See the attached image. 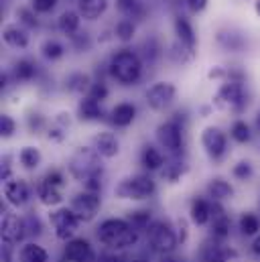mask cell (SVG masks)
I'll use <instances>...</instances> for the list:
<instances>
[{
	"instance_id": "c3c4849f",
	"label": "cell",
	"mask_w": 260,
	"mask_h": 262,
	"mask_svg": "<svg viewBox=\"0 0 260 262\" xmlns=\"http://www.w3.org/2000/svg\"><path fill=\"white\" fill-rule=\"evenodd\" d=\"M10 171H12V169H10V159L4 157V159H2V171H0V177H2L4 183L10 181Z\"/></svg>"
},
{
	"instance_id": "7dc6e473",
	"label": "cell",
	"mask_w": 260,
	"mask_h": 262,
	"mask_svg": "<svg viewBox=\"0 0 260 262\" xmlns=\"http://www.w3.org/2000/svg\"><path fill=\"white\" fill-rule=\"evenodd\" d=\"M187 2V8L191 10V12H203L205 10V6H207V0H185Z\"/></svg>"
},
{
	"instance_id": "d6986e66",
	"label": "cell",
	"mask_w": 260,
	"mask_h": 262,
	"mask_svg": "<svg viewBox=\"0 0 260 262\" xmlns=\"http://www.w3.org/2000/svg\"><path fill=\"white\" fill-rule=\"evenodd\" d=\"M191 222L195 226H205L207 222H211V203L205 199H195L191 203Z\"/></svg>"
},
{
	"instance_id": "9f6ffc18",
	"label": "cell",
	"mask_w": 260,
	"mask_h": 262,
	"mask_svg": "<svg viewBox=\"0 0 260 262\" xmlns=\"http://www.w3.org/2000/svg\"><path fill=\"white\" fill-rule=\"evenodd\" d=\"M130 262H148V260H144V258H134V260H130Z\"/></svg>"
},
{
	"instance_id": "8d00e7d4",
	"label": "cell",
	"mask_w": 260,
	"mask_h": 262,
	"mask_svg": "<svg viewBox=\"0 0 260 262\" xmlns=\"http://www.w3.org/2000/svg\"><path fill=\"white\" fill-rule=\"evenodd\" d=\"M232 138L236 140V142H240V144H244V142H248L250 140V136H252V132H250V126L244 122V120H236L234 124H232Z\"/></svg>"
},
{
	"instance_id": "52a82bcc",
	"label": "cell",
	"mask_w": 260,
	"mask_h": 262,
	"mask_svg": "<svg viewBox=\"0 0 260 262\" xmlns=\"http://www.w3.org/2000/svg\"><path fill=\"white\" fill-rule=\"evenodd\" d=\"M175 85L171 81H159L155 85H150L146 90V104L153 108V110H165L173 100H175Z\"/></svg>"
},
{
	"instance_id": "836d02e7",
	"label": "cell",
	"mask_w": 260,
	"mask_h": 262,
	"mask_svg": "<svg viewBox=\"0 0 260 262\" xmlns=\"http://www.w3.org/2000/svg\"><path fill=\"white\" fill-rule=\"evenodd\" d=\"M41 51H43V57H45V59H49V61L61 59V57H63V53H65L63 45H61L59 41H55V39L45 41V43L41 45Z\"/></svg>"
},
{
	"instance_id": "b9f144b4",
	"label": "cell",
	"mask_w": 260,
	"mask_h": 262,
	"mask_svg": "<svg viewBox=\"0 0 260 262\" xmlns=\"http://www.w3.org/2000/svg\"><path fill=\"white\" fill-rule=\"evenodd\" d=\"M88 98H92V100H96V102L106 100V98H108V88H106V83H102V81L92 83V88H90V92H88Z\"/></svg>"
},
{
	"instance_id": "44dd1931",
	"label": "cell",
	"mask_w": 260,
	"mask_h": 262,
	"mask_svg": "<svg viewBox=\"0 0 260 262\" xmlns=\"http://www.w3.org/2000/svg\"><path fill=\"white\" fill-rule=\"evenodd\" d=\"M47 250L35 242H29L18 250V262H47Z\"/></svg>"
},
{
	"instance_id": "f907efd6",
	"label": "cell",
	"mask_w": 260,
	"mask_h": 262,
	"mask_svg": "<svg viewBox=\"0 0 260 262\" xmlns=\"http://www.w3.org/2000/svg\"><path fill=\"white\" fill-rule=\"evenodd\" d=\"M98 262H124V258L122 256H116V254H104V256H100Z\"/></svg>"
},
{
	"instance_id": "5b68a950",
	"label": "cell",
	"mask_w": 260,
	"mask_h": 262,
	"mask_svg": "<svg viewBox=\"0 0 260 262\" xmlns=\"http://www.w3.org/2000/svg\"><path fill=\"white\" fill-rule=\"evenodd\" d=\"M51 224L55 228V236L59 240H63V242H69V240H73V234L77 232L79 220H77V215L73 213L71 207L69 209L61 207V209H57V211L51 213Z\"/></svg>"
},
{
	"instance_id": "603a6c76",
	"label": "cell",
	"mask_w": 260,
	"mask_h": 262,
	"mask_svg": "<svg viewBox=\"0 0 260 262\" xmlns=\"http://www.w3.org/2000/svg\"><path fill=\"white\" fill-rule=\"evenodd\" d=\"M175 35H177L179 41H183V43H187V45H191V47L197 45L193 27H191V23H189L185 16H177V18H175Z\"/></svg>"
},
{
	"instance_id": "8fae6325",
	"label": "cell",
	"mask_w": 260,
	"mask_h": 262,
	"mask_svg": "<svg viewBox=\"0 0 260 262\" xmlns=\"http://www.w3.org/2000/svg\"><path fill=\"white\" fill-rule=\"evenodd\" d=\"M29 234L27 230V222L14 213H2V238L4 242L8 244H14V242H20L25 236Z\"/></svg>"
},
{
	"instance_id": "d6a6232c",
	"label": "cell",
	"mask_w": 260,
	"mask_h": 262,
	"mask_svg": "<svg viewBox=\"0 0 260 262\" xmlns=\"http://www.w3.org/2000/svg\"><path fill=\"white\" fill-rule=\"evenodd\" d=\"M116 8L126 14V18H140L142 16V4L138 0H116Z\"/></svg>"
},
{
	"instance_id": "f546056e",
	"label": "cell",
	"mask_w": 260,
	"mask_h": 262,
	"mask_svg": "<svg viewBox=\"0 0 260 262\" xmlns=\"http://www.w3.org/2000/svg\"><path fill=\"white\" fill-rule=\"evenodd\" d=\"M128 224L138 232V230H148L150 226V211L148 209H136L128 213Z\"/></svg>"
},
{
	"instance_id": "5bb4252c",
	"label": "cell",
	"mask_w": 260,
	"mask_h": 262,
	"mask_svg": "<svg viewBox=\"0 0 260 262\" xmlns=\"http://www.w3.org/2000/svg\"><path fill=\"white\" fill-rule=\"evenodd\" d=\"M92 148L104 157V159H112L120 152V140L112 134V132H98L94 138H92Z\"/></svg>"
},
{
	"instance_id": "11a10c76",
	"label": "cell",
	"mask_w": 260,
	"mask_h": 262,
	"mask_svg": "<svg viewBox=\"0 0 260 262\" xmlns=\"http://www.w3.org/2000/svg\"><path fill=\"white\" fill-rule=\"evenodd\" d=\"M254 8H256V12L260 14V0H256V4H254Z\"/></svg>"
},
{
	"instance_id": "1f68e13d",
	"label": "cell",
	"mask_w": 260,
	"mask_h": 262,
	"mask_svg": "<svg viewBox=\"0 0 260 262\" xmlns=\"http://www.w3.org/2000/svg\"><path fill=\"white\" fill-rule=\"evenodd\" d=\"M230 228H232V222L226 213H220L215 217H211V232L215 238H226L230 234Z\"/></svg>"
},
{
	"instance_id": "e0dca14e",
	"label": "cell",
	"mask_w": 260,
	"mask_h": 262,
	"mask_svg": "<svg viewBox=\"0 0 260 262\" xmlns=\"http://www.w3.org/2000/svg\"><path fill=\"white\" fill-rule=\"evenodd\" d=\"M108 6V0H77V8H79V16H83L85 20H96L104 14Z\"/></svg>"
},
{
	"instance_id": "ab89813d",
	"label": "cell",
	"mask_w": 260,
	"mask_h": 262,
	"mask_svg": "<svg viewBox=\"0 0 260 262\" xmlns=\"http://www.w3.org/2000/svg\"><path fill=\"white\" fill-rule=\"evenodd\" d=\"M218 41H220L222 47H226L230 51H236V49L242 47V39L238 35H234V33H220L218 35Z\"/></svg>"
},
{
	"instance_id": "30bf717a",
	"label": "cell",
	"mask_w": 260,
	"mask_h": 262,
	"mask_svg": "<svg viewBox=\"0 0 260 262\" xmlns=\"http://www.w3.org/2000/svg\"><path fill=\"white\" fill-rule=\"evenodd\" d=\"M157 140L163 148L171 150V152H177L183 144V132L181 126L175 122V120H169V122H163L159 128H157Z\"/></svg>"
},
{
	"instance_id": "d590c367",
	"label": "cell",
	"mask_w": 260,
	"mask_h": 262,
	"mask_svg": "<svg viewBox=\"0 0 260 262\" xmlns=\"http://www.w3.org/2000/svg\"><path fill=\"white\" fill-rule=\"evenodd\" d=\"M134 33H136V25L130 20V18H122L118 25H116V29H114V35H116V39H120V41H132V37H134Z\"/></svg>"
},
{
	"instance_id": "9c48e42d",
	"label": "cell",
	"mask_w": 260,
	"mask_h": 262,
	"mask_svg": "<svg viewBox=\"0 0 260 262\" xmlns=\"http://www.w3.org/2000/svg\"><path fill=\"white\" fill-rule=\"evenodd\" d=\"M201 144H203L207 157L213 159V161L222 159L226 155V146H228L226 134L220 130L218 126H207L205 130L201 132Z\"/></svg>"
},
{
	"instance_id": "6da1fadb",
	"label": "cell",
	"mask_w": 260,
	"mask_h": 262,
	"mask_svg": "<svg viewBox=\"0 0 260 262\" xmlns=\"http://www.w3.org/2000/svg\"><path fill=\"white\" fill-rule=\"evenodd\" d=\"M69 173L73 179L85 183L94 177H100L102 173V161H100V155L94 150V148H77L71 159H69Z\"/></svg>"
},
{
	"instance_id": "60d3db41",
	"label": "cell",
	"mask_w": 260,
	"mask_h": 262,
	"mask_svg": "<svg viewBox=\"0 0 260 262\" xmlns=\"http://www.w3.org/2000/svg\"><path fill=\"white\" fill-rule=\"evenodd\" d=\"M16 18H18L20 25H25L29 29L37 27V16H35V10H31V8H18L16 10Z\"/></svg>"
},
{
	"instance_id": "74e56055",
	"label": "cell",
	"mask_w": 260,
	"mask_h": 262,
	"mask_svg": "<svg viewBox=\"0 0 260 262\" xmlns=\"http://www.w3.org/2000/svg\"><path fill=\"white\" fill-rule=\"evenodd\" d=\"M201 262H228V256L220 246H205L201 250Z\"/></svg>"
},
{
	"instance_id": "7402d4cb",
	"label": "cell",
	"mask_w": 260,
	"mask_h": 262,
	"mask_svg": "<svg viewBox=\"0 0 260 262\" xmlns=\"http://www.w3.org/2000/svg\"><path fill=\"white\" fill-rule=\"evenodd\" d=\"M207 195L211 197L213 201H224V199H230V197L234 195V189L224 179H211L207 183Z\"/></svg>"
},
{
	"instance_id": "4fadbf2b",
	"label": "cell",
	"mask_w": 260,
	"mask_h": 262,
	"mask_svg": "<svg viewBox=\"0 0 260 262\" xmlns=\"http://www.w3.org/2000/svg\"><path fill=\"white\" fill-rule=\"evenodd\" d=\"M63 258L69 262H94L96 254H94V248H92V244L88 240L73 238V240L65 242Z\"/></svg>"
},
{
	"instance_id": "8992f818",
	"label": "cell",
	"mask_w": 260,
	"mask_h": 262,
	"mask_svg": "<svg viewBox=\"0 0 260 262\" xmlns=\"http://www.w3.org/2000/svg\"><path fill=\"white\" fill-rule=\"evenodd\" d=\"M102 201L98 193H92V191H83V193H77L71 201V209L73 213L77 215L79 222H92L100 209Z\"/></svg>"
},
{
	"instance_id": "bcb514c9",
	"label": "cell",
	"mask_w": 260,
	"mask_h": 262,
	"mask_svg": "<svg viewBox=\"0 0 260 262\" xmlns=\"http://www.w3.org/2000/svg\"><path fill=\"white\" fill-rule=\"evenodd\" d=\"M43 183L53 185V187H61V185H63V175H61V171H49V173L43 177Z\"/></svg>"
},
{
	"instance_id": "83f0119b",
	"label": "cell",
	"mask_w": 260,
	"mask_h": 262,
	"mask_svg": "<svg viewBox=\"0 0 260 262\" xmlns=\"http://www.w3.org/2000/svg\"><path fill=\"white\" fill-rule=\"evenodd\" d=\"M39 199H41V203H43V205L53 207V205H57V203H61V201H63V195H61V189H59V187H53V185L41 183V187H39Z\"/></svg>"
},
{
	"instance_id": "277c9868",
	"label": "cell",
	"mask_w": 260,
	"mask_h": 262,
	"mask_svg": "<svg viewBox=\"0 0 260 262\" xmlns=\"http://www.w3.org/2000/svg\"><path fill=\"white\" fill-rule=\"evenodd\" d=\"M146 238H148V244L153 246V250H157L161 254H171L175 250V246H177L175 232L163 222L150 224L148 230H146Z\"/></svg>"
},
{
	"instance_id": "3957f363",
	"label": "cell",
	"mask_w": 260,
	"mask_h": 262,
	"mask_svg": "<svg viewBox=\"0 0 260 262\" xmlns=\"http://www.w3.org/2000/svg\"><path fill=\"white\" fill-rule=\"evenodd\" d=\"M155 193V181L148 175H136L122 179L116 187V195L120 199H146Z\"/></svg>"
},
{
	"instance_id": "f5cc1de1",
	"label": "cell",
	"mask_w": 260,
	"mask_h": 262,
	"mask_svg": "<svg viewBox=\"0 0 260 262\" xmlns=\"http://www.w3.org/2000/svg\"><path fill=\"white\" fill-rule=\"evenodd\" d=\"M161 262H175V258H171L169 254H163V258H161Z\"/></svg>"
},
{
	"instance_id": "db71d44e",
	"label": "cell",
	"mask_w": 260,
	"mask_h": 262,
	"mask_svg": "<svg viewBox=\"0 0 260 262\" xmlns=\"http://www.w3.org/2000/svg\"><path fill=\"white\" fill-rule=\"evenodd\" d=\"M256 130L260 132V112H258V116H256Z\"/></svg>"
},
{
	"instance_id": "7c38bea8",
	"label": "cell",
	"mask_w": 260,
	"mask_h": 262,
	"mask_svg": "<svg viewBox=\"0 0 260 262\" xmlns=\"http://www.w3.org/2000/svg\"><path fill=\"white\" fill-rule=\"evenodd\" d=\"M132 226L128 224V220H118V217H110V220H104L98 228V240L106 246H112L126 230H130Z\"/></svg>"
},
{
	"instance_id": "d4e9b609",
	"label": "cell",
	"mask_w": 260,
	"mask_h": 262,
	"mask_svg": "<svg viewBox=\"0 0 260 262\" xmlns=\"http://www.w3.org/2000/svg\"><path fill=\"white\" fill-rule=\"evenodd\" d=\"M77 112H79V118L81 120H98L102 116V106H100V102H96V100H92V98L85 96L79 102Z\"/></svg>"
},
{
	"instance_id": "ee69618b",
	"label": "cell",
	"mask_w": 260,
	"mask_h": 262,
	"mask_svg": "<svg viewBox=\"0 0 260 262\" xmlns=\"http://www.w3.org/2000/svg\"><path fill=\"white\" fill-rule=\"evenodd\" d=\"M16 130V122L12 120V116H8V114H2L0 116V134L4 136V138H10L12 134Z\"/></svg>"
},
{
	"instance_id": "7bdbcfd3",
	"label": "cell",
	"mask_w": 260,
	"mask_h": 262,
	"mask_svg": "<svg viewBox=\"0 0 260 262\" xmlns=\"http://www.w3.org/2000/svg\"><path fill=\"white\" fill-rule=\"evenodd\" d=\"M234 177L236 179H240V181H246V179H250L252 177V165L248 163V161H240L238 165H234Z\"/></svg>"
},
{
	"instance_id": "4dcf8cb0",
	"label": "cell",
	"mask_w": 260,
	"mask_h": 262,
	"mask_svg": "<svg viewBox=\"0 0 260 262\" xmlns=\"http://www.w3.org/2000/svg\"><path fill=\"white\" fill-rule=\"evenodd\" d=\"M37 69H35V63L29 61V59H20L16 66H14V79L16 81H31L35 77Z\"/></svg>"
},
{
	"instance_id": "f6af8a7d",
	"label": "cell",
	"mask_w": 260,
	"mask_h": 262,
	"mask_svg": "<svg viewBox=\"0 0 260 262\" xmlns=\"http://www.w3.org/2000/svg\"><path fill=\"white\" fill-rule=\"evenodd\" d=\"M35 12H51L57 6V0H31Z\"/></svg>"
},
{
	"instance_id": "e575fe53",
	"label": "cell",
	"mask_w": 260,
	"mask_h": 262,
	"mask_svg": "<svg viewBox=\"0 0 260 262\" xmlns=\"http://www.w3.org/2000/svg\"><path fill=\"white\" fill-rule=\"evenodd\" d=\"M258 230H260V220L254 213H244L240 217V232L244 236H254V234H258Z\"/></svg>"
},
{
	"instance_id": "f35d334b",
	"label": "cell",
	"mask_w": 260,
	"mask_h": 262,
	"mask_svg": "<svg viewBox=\"0 0 260 262\" xmlns=\"http://www.w3.org/2000/svg\"><path fill=\"white\" fill-rule=\"evenodd\" d=\"M183 171H185L183 163H171V165H165V169H163V179L169 181V183H175V181L181 179Z\"/></svg>"
},
{
	"instance_id": "2e32d148",
	"label": "cell",
	"mask_w": 260,
	"mask_h": 262,
	"mask_svg": "<svg viewBox=\"0 0 260 262\" xmlns=\"http://www.w3.org/2000/svg\"><path fill=\"white\" fill-rule=\"evenodd\" d=\"M2 39L12 49H25L29 45V35L20 25H6L2 29Z\"/></svg>"
},
{
	"instance_id": "ba28073f",
	"label": "cell",
	"mask_w": 260,
	"mask_h": 262,
	"mask_svg": "<svg viewBox=\"0 0 260 262\" xmlns=\"http://www.w3.org/2000/svg\"><path fill=\"white\" fill-rule=\"evenodd\" d=\"M215 104L220 108H234V106H242L244 104V90H242V81L236 79H224V83L218 90L215 96Z\"/></svg>"
},
{
	"instance_id": "ffe728a7",
	"label": "cell",
	"mask_w": 260,
	"mask_h": 262,
	"mask_svg": "<svg viewBox=\"0 0 260 262\" xmlns=\"http://www.w3.org/2000/svg\"><path fill=\"white\" fill-rule=\"evenodd\" d=\"M169 55H171V59H173L175 63L185 66V63H191V61H193L195 47H191V45H187V43H183V41H179V39H177V41L171 45Z\"/></svg>"
},
{
	"instance_id": "7a4b0ae2",
	"label": "cell",
	"mask_w": 260,
	"mask_h": 262,
	"mask_svg": "<svg viewBox=\"0 0 260 262\" xmlns=\"http://www.w3.org/2000/svg\"><path fill=\"white\" fill-rule=\"evenodd\" d=\"M142 73V63H140V57L136 53H132L128 49H122L118 51L112 59H110V75L120 81L122 85H132L138 81Z\"/></svg>"
},
{
	"instance_id": "ac0fdd59",
	"label": "cell",
	"mask_w": 260,
	"mask_h": 262,
	"mask_svg": "<svg viewBox=\"0 0 260 262\" xmlns=\"http://www.w3.org/2000/svg\"><path fill=\"white\" fill-rule=\"evenodd\" d=\"M134 118H136V108L128 102H122L112 110V124L114 126L124 128V126L134 122Z\"/></svg>"
},
{
	"instance_id": "484cf974",
	"label": "cell",
	"mask_w": 260,
	"mask_h": 262,
	"mask_svg": "<svg viewBox=\"0 0 260 262\" xmlns=\"http://www.w3.org/2000/svg\"><path fill=\"white\" fill-rule=\"evenodd\" d=\"M18 161L27 171H33L41 165V152L35 146H23L20 152H18Z\"/></svg>"
},
{
	"instance_id": "681fc988",
	"label": "cell",
	"mask_w": 260,
	"mask_h": 262,
	"mask_svg": "<svg viewBox=\"0 0 260 262\" xmlns=\"http://www.w3.org/2000/svg\"><path fill=\"white\" fill-rule=\"evenodd\" d=\"M25 222H27V230H29V234H39V232H41V224H39L37 217L31 215V217H27Z\"/></svg>"
},
{
	"instance_id": "4316f807",
	"label": "cell",
	"mask_w": 260,
	"mask_h": 262,
	"mask_svg": "<svg viewBox=\"0 0 260 262\" xmlns=\"http://www.w3.org/2000/svg\"><path fill=\"white\" fill-rule=\"evenodd\" d=\"M163 155H161V150L159 148H155V146H144V150H142V155H140V163L148 169V171H157V169H161L163 167Z\"/></svg>"
},
{
	"instance_id": "f1b7e54d",
	"label": "cell",
	"mask_w": 260,
	"mask_h": 262,
	"mask_svg": "<svg viewBox=\"0 0 260 262\" xmlns=\"http://www.w3.org/2000/svg\"><path fill=\"white\" fill-rule=\"evenodd\" d=\"M90 88H92V81H90V75H85V73H73L67 79V90L73 94L90 92Z\"/></svg>"
},
{
	"instance_id": "9a60e30c",
	"label": "cell",
	"mask_w": 260,
	"mask_h": 262,
	"mask_svg": "<svg viewBox=\"0 0 260 262\" xmlns=\"http://www.w3.org/2000/svg\"><path fill=\"white\" fill-rule=\"evenodd\" d=\"M4 197L10 205L23 207L31 197V189L23 179H12V181L4 183Z\"/></svg>"
},
{
	"instance_id": "816d5d0a",
	"label": "cell",
	"mask_w": 260,
	"mask_h": 262,
	"mask_svg": "<svg viewBox=\"0 0 260 262\" xmlns=\"http://www.w3.org/2000/svg\"><path fill=\"white\" fill-rule=\"evenodd\" d=\"M252 250H254L256 254H260V236L256 238V240H254V244H252Z\"/></svg>"
},
{
	"instance_id": "cb8c5ba5",
	"label": "cell",
	"mask_w": 260,
	"mask_h": 262,
	"mask_svg": "<svg viewBox=\"0 0 260 262\" xmlns=\"http://www.w3.org/2000/svg\"><path fill=\"white\" fill-rule=\"evenodd\" d=\"M57 27H59V31L63 35L75 37L77 31H79V14L73 12V10H65L63 14L59 16V20H57Z\"/></svg>"
}]
</instances>
